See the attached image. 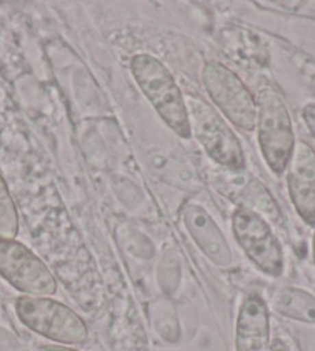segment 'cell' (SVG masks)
Returning a JSON list of instances; mask_svg holds the SVG:
<instances>
[{
	"instance_id": "9",
	"label": "cell",
	"mask_w": 315,
	"mask_h": 351,
	"mask_svg": "<svg viewBox=\"0 0 315 351\" xmlns=\"http://www.w3.org/2000/svg\"><path fill=\"white\" fill-rule=\"evenodd\" d=\"M181 219L192 240L212 263L220 268L232 265L234 256L226 235L207 210L197 203H187L181 209Z\"/></svg>"
},
{
	"instance_id": "15",
	"label": "cell",
	"mask_w": 315,
	"mask_h": 351,
	"mask_svg": "<svg viewBox=\"0 0 315 351\" xmlns=\"http://www.w3.org/2000/svg\"><path fill=\"white\" fill-rule=\"evenodd\" d=\"M38 351H81V350L64 347V345H42Z\"/></svg>"
},
{
	"instance_id": "8",
	"label": "cell",
	"mask_w": 315,
	"mask_h": 351,
	"mask_svg": "<svg viewBox=\"0 0 315 351\" xmlns=\"http://www.w3.org/2000/svg\"><path fill=\"white\" fill-rule=\"evenodd\" d=\"M286 183L297 214L309 226L315 225V150L306 141H297L286 167Z\"/></svg>"
},
{
	"instance_id": "16",
	"label": "cell",
	"mask_w": 315,
	"mask_h": 351,
	"mask_svg": "<svg viewBox=\"0 0 315 351\" xmlns=\"http://www.w3.org/2000/svg\"><path fill=\"white\" fill-rule=\"evenodd\" d=\"M312 260L315 265V225H314V234H312Z\"/></svg>"
},
{
	"instance_id": "6",
	"label": "cell",
	"mask_w": 315,
	"mask_h": 351,
	"mask_svg": "<svg viewBox=\"0 0 315 351\" xmlns=\"http://www.w3.org/2000/svg\"><path fill=\"white\" fill-rule=\"evenodd\" d=\"M232 231L236 243L263 274L270 277L283 274V246L262 215L244 206H236L232 213Z\"/></svg>"
},
{
	"instance_id": "11",
	"label": "cell",
	"mask_w": 315,
	"mask_h": 351,
	"mask_svg": "<svg viewBox=\"0 0 315 351\" xmlns=\"http://www.w3.org/2000/svg\"><path fill=\"white\" fill-rule=\"evenodd\" d=\"M270 306L280 316L315 325V295L306 289L284 287L272 294Z\"/></svg>"
},
{
	"instance_id": "2",
	"label": "cell",
	"mask_w": 315,
	"mask_h": 351,
	"mask_svg": "<svg viewBox=\"0 0 315 351\" xmlns=\"http://www.w3.org/2000/svg\"><path fill=\"white\" fill-rule=\"evenodd\" d=\"M257 135L266 165L275 175L286 172L295 147V132L281 93L264 82L257 95Z\"/></svg>"
},
{
	"instance_id": "10",
	"label": "cell",
	"mask_w": 315,
	"mask_h": 351,
	"mask_svg": "<svg viewBox=\"0 0 315 351\" xmlns=\"http://www.w3.org/2000/svg\"><path fill=\"white\" fill-rule=\"evenodd\" d=\"M270 343L269 305L260 294H247L236 317L235 350L269 351Z\"/></svg>"
},
{
	"instance_id": "14",
	"label": "cell",
	"mask_w": 315,
	"mask_h": 351,
	"mask_svg": "<svg viewBox=\"0 0 315 351\" xmlns=\"http://www.w3.org/2000/svg\"><path fill=\"white\" fill-rule=\"evenodd\" d=\"M269 351H290L289 345L283 341V339H274L270 343Z\"/></svg>"
},
{
	"instance_id": "5",
	"label": "cell",
	"mask_w": 315,
	"mask_h": 351,
	"mask_svg": "<svg viewBox=\"0 0 315 351\" xmlns=\"http://www.w3.org/2000/svg\"><path fill=\"white\" fill-rule=\"evenodd\" d=\"M201 80L209 98L229 123L243 132L257 129V99L235 71L218 60H207Z\"/></svg>"
},
{
	"instance_id": "13",
	"label": "cell",
	"mask_w": 315,
	"mask_h": 351,
	"mask_svg": "<svg viewBox=\"0 0 315 351\" xmlns=\"http://www.w3.org/2000/svg\"><path fill=\"white\" fill-rule=\"evenodd\" d=\"M301 117H303V121H305L307 130L311 132L312 138L315 139V104L311 102V104H306L303 107Z\"/></svg>"
},
{
	"instance_id": "3",
	"label": "cell",
	"mask_w": 315,
	"mask_h": 351,
	"mask_svg": "<svg viewBox=\"0 0 315 351\" xmlns=\"http://www.w3.org/2000/svg\"><path fill=\"white\" fill-rule=\"evenodd\" d=\"M186 104L192 135H195L209 158L232 172L244 171V149L227 121L199 96L186 95Z\"/></svg>"
},
{
	"instance_id": "4",
	"label": "cell",
	"mask_w": 315,
	"mask_h": 351,
	"mask_svg": "<svg viewBox=\"0 0 315 351\" xmlns=\"http://www.w3.org/2000/svg\"><path fill=\"white\" fill-rule=\"evenodd\" d=\"M16 316L36 335L64 345H82L88 339L84 319L70 306L51 298L21 295L14 304Z\"/></svg>"
},
{
	"instance_id": "7",
	"label": "cell",
	"mask_w": 315,
	"mask_h": 351,
	"mask_svg": "<svg viewBox=\"0 0 315 351\" xmlns=\"http://www.w3.org/2000/svg\"><path fill=\"white\" fill-rule=\"evenodd\" d=\"M0 277L23 295L51 298L58 291L50 268L16 239H0Z\"/></svg>"
},
{
	"instance_id": "12",
	"label": "cell",
	"mask_w": 315,
	"mask_h": 351,
	"mask_svg": "<svg viewBox=\"0 0 315 351\" xmlns=\"http://www.w3.org/2000/svg\"><path fill=\"white\" fill-rule=\"evenodd\" d=\"M19 234V214L7 181L0 175V239L14 240Z\"/></svg>"
},
{
	"instance_id": "1",
	"label": "cell",
	"mask_w": 315,
	"mask_h": 351,
	"mask_svg": "<svg viewBox=\"0 0 315 351\" xmlns=\"http://www.w3.org/2000/svg\"><path fill=\"white\" fill-rule=\"evenodd\" d=\"M130 71L138 87L153 106L161 119L177 133L189 139L192 136L186 95L181 92L171 70L151 54H136L130 60Z\"/></svg>"
}]
</instances>
